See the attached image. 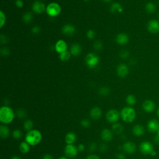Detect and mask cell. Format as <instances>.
Masks as SVG:
<instances>
[{
  "mask_svg": "<svg viewBox=\"0 0 159 159\" xmlns=\"http://www.w3.org/2000/svg\"><path fill=\"white\" fill-rule=\"evenodd\" d=\"M101 139L105 142L111 141L113 138V134L111 131L108 129H104L101 133Z\"/></svg>",
  "mask_w": 159,
  "mask_h": 159,
  "instance_id": "obj_16",
  "label": "cell"
},
{
  "mask_svg": "<svg viewBox=\"0 0 159 159\" xmlns=\"http://www.w3.org/2000/svg\"><path fill=\"white\" fill-rule=\"evenodd\" d=\"M15 4L18 8H22L24 6V3L22 0H16Z\"/></svg>",
  "mask_w": 159,
  "mask_h": 159,
  "instance_id": "obj_40",
  "label": "cell"
},
{
  "mask_svg": "<svg viewBox=\"0 0 159 159\" xmlns=\"http://www.w3.org/2000/svg\"><path fill=\"white\" fill-rule=\"evenodd\" d=\"M75 27L71 24H66L62 28V32L65 35H71L75 32Z\"/></svg>",
  "mask_w": 159,
  "mask_h": 159,
  "instance_id": "obj_20",
  "label": "cell"
},
{
  "mask_svg": "<svg viewBox=\"0 0 159 159\" xmlns=\"http://www.w3.org/2000/svg\"><path fill=\"white\" fill-rule=\"evenodd\" d=\"M112 129L114 133L116 134H121L123 131V127L121 124L114 123V124L112 126Z\"/></svg>",
  "mask_w": 159,
  "mask_h": 159,
  "instance_id": "obj_26",
  "label": "cell"
},
{
  "mask_svg": "<svg viewBox=\"0 0 159 159\" xmlns=\"http://www.w3.org/2000/svg\"><path fill=\"white\" fill-rule=\"evenodd\" d=\"M87 35L88 37V39H93L95 36V32L93 30H89L88 32H87Z\"/></svg>",
  "mask_w": 159,
  "mask_h": 159,
  "instance_id": "obj_37",
  "label": "cell"
},
{
  "mask_svg": "<svg viewBox=\"0 0 159 159\" xmlns=\"http://www.w3.org/2000/svg\"><path fill=\"white\" fill-rule=\"evenodd\" d=\"M11 159H21V158L18 156H13Z\"/></svg>",
  "mask_w": 159,
  "mask_h": 159,
  "instance_id": "obj_49",
  "label": "cell"
},
{
  "mask_svg": "<svg viewBox=\"0 0 159 159\" xmlns=\"http://www.w3.org/2000/svg\"><path fill=\"white\" fill-rule=\"evenodd\" d=\"M24 129L27 131V132L31 131L34 128V123L33 122L30 120V119H27L24 123V125H23Z\"/></svg>",
  "mask_w": 159,
  "mask_h": 159,
  "instance_id": "obj_28",
  "label": "cell"
},
{
  "mask_svg": "<svg viewBox=\"0 0 159 159\" xmlns=\"http://www.w3.org/2000/svg\"><path fill=\"white\" fill-rule=\"evenodd\" d=\"M140 150L144 155H151L153 156L156 154V152L153 150V145L149 142H144L141 143L140 145Z\"/></svg>",
  "mask_w": 159,
  "mask_h": 159,
  "instance_id": "obj_7",
  "label": "cell"
},
{
  "mask_svg": "<svg viewBox=\"0 0 159 159\" xmlns=\"http://www.w3.org/2000/svg\"><path fill=\"white\" fill-rule=\"evenodd\" d=\"M121 117L123 120L128 123H132L136 119V113L134 108L130 106L123 108L120 112Z\"/></svg>",
  "mask_w": 159,
  "mask_h": 159,
  "instance_id": "obj_3",
  "label": "cell"
},
{
  "mask_svg": "<svg viewBox=\"0 0 159 159\" xmlns=\"http://www.w3.org/2000/svg\"><path fill=\"white\" fill-rule=\"evenodd\" d=\"M129 36L125 34V33H121L119 34L116 39V43L119 44V45H125L126 44H128V43L129 42Z\"/></svg>",
  "mask_w": 159,
  "mask_h": 159,
  "instance_id": "obj_13",
  "label": "cell"
},
{
  "mask_svg": "<svg viewBox=\"0 0 159 159\" xmlns=\"http://www.w3.org/2000/svg\"><path fill=\"white\" fill-rule=\"evenodd\" d=\"M126 103L129 106H133L136 103V98L132 95H129L126 98Z\"/></svg>",
  "mask_w": 159,
  "mask_h": 159,
  "instance_id": "obj_30",
  "label": "cell"
},
{
  "mask_svg": "<svg viewBox=\"0 0 159 159\" xmlns=\"http://www.w3.org/2000/svg\"><path fill=\"white\" fill-rule=\"evenodd\" d=\"M55 49L60 54L67 51V44L63 40H59L55 45Z\"/></svg>",
  "mask_w": 159,
  "mask_h": 159,
  "instance_id": "obj_11",
  "label": "cell"
},
{
  "mask_svg": "<svg viewBox=\"0 0 159 159\" xmlns=\"http://www.w3.org/2000/svg\"><path fill=\"white\" fill-rule=\"evenodd\" d=\"M80 124H81V126L85 128H87L90 126V122L87 119H84L83 120H82L80 122Z\"/></svg>",
  "mask_w": 159,
  "mask_h": 159,
  "instance_id": "obj_36",
  "label": "cell"
},
{
  "mask_svg": "<svg viewBox=\"0 0 159 159\" xmlns=\"http://www.w3.org/2000/svg\"><path fill=\"white\" fill-rule=\"evenodd\" d=\"M157 136L159 137V129H158V130L157 131Z\"/></svg>",
  "mask_w": 159,
  "mask_h": 159,
  "instance_id": "obj_52",
  "label": "cell"
},
{
  "mask_svg": "<svg viewBox=\"0 0 159 159\" xmlns=\"http://www.w3.org/2000/svg\"><path fill=\"white\" fill-rule=\"evenodd\" d=\"M142 107L145 112H150L154 111L155 108V104L151 100H145L142 104Z\"/></svg>",
  "mask_w": 159,
  "mask_h": 159,
  "instance_id": "obj_17",
  "label": "cell"
},
{
  "mask_svg": "<svg viewBox=\"0 0 159 159\" xmlns=\"http://www.w3.org/2000/svg\"><path fill=\"white\" fill-rule=\"evenodd\" d=\"M102 116V111L99 107H94L90 111V116L94 120H98Z\"/></svg>",
  "mask_w": 159,
  "mask_h": 159,
  "instance_id": "obj_15",
  "label": "cell"
},
{
  "mask_svg": "<svg viewBox=\"0 0 159 159\" xmlns=\"http://www.w3.org/2000/svg\"><path fill=\"white\" fill-rule=\"evenodd\" d=\"M82 52V47L78 44H73L70 48V53L74 56H77Z\"/></svg>",
  "mask_w": 159,
  "mask_h": 159,
  "instance_id": "obj_22",
  "label": "cell"
},
{
  "mask_svg": "<svg viewBox=\"0 0 159 159\" xmlns=\"http://www.w3.org/2000/svg\"><path fill=\"white\" fill-rule=\"evenodd\" d=\"M106 149H107V146L106 145V144H102L100 146V150L102 152H104V151H106Z\"/></svg>",
  "mask_w": 159,
  "mask_h": 159,
  "instance_id": "obj_47",
  "label": "cell"
},
{
  "mask_svg": "<svg viewBox=\"0 0 159 159\" xmlns=\"http://www.w3.org/2000/svg\"><path fill=\"white\" fill-rule=\"evenodd\" d=\"M116 159H126V157L124 154L123 153H118L116 155Z\"/></svg>",
  "mask_w": 159,
  "mask_h": 159,
  "instance_id": "obj_44",
  "label": "cell"
},
{
  "mask_svg": "<svg viewBox=\"0 0 159 159\" xmlns=\"http://www.w3.org/2000/svg\"><path fill=\"white\" fill-rule=\"evenodd\" d=\"M22 132L19 129H16L13 132V137H14V139L16 140L19 139L22 137Z\"/></svg>",
  "mask_w": 159,
  "mask_h": 159,
  "instance_id": "obj_34",
  "label": "cell"
},
{
  "mask_svg": "<svg viewBox=\"0 0 159 159\" xmlns=\"http://www.w3.org/2000/svg\"><path fill=\"white\" fill-rule=\"evenodd\" d=\"M145 10L148 13L153 14L156 11V6L153 3L149 2L145 5Z\"/></svg>",
  "mask_w": 159,
  "mask_h": 159,
  "instance_id": "obj_27",
  "label": "cell"
},
{
  "mask_svg": "<svg viewBox=\"0 0 159 159\" xmlns=\"http://www.w3.org/2000/svg\"><path fill=\"white\" fill-rule=\"evenodd\" d=\"M147 29L152 34H157L159 32V21L156 19L150 20L147 24Z\"/></svg>",
  "mask_w": 159,
  "mask_h": 159,
  "instance_id": "obj_9",
  "label": "cell"
},
{
  "mask_svg": "<svg viewBox=\"0 0 159 159\" xmlns=\"http://www.w3.org/2000/svg\"><path fill=\"white\" fill-rule=\"evenodd\" d=\"M77 148L79 152H83L85 150V145L83 144H80L78 145Z\"/></svg>",
  "mask_w": 159,
  "mask_h": 159,
  "instance_id": "obj_43",
  "label": "cell"
},
{
  "mask_svg": "<svg viewBox=\"0 0 159 159\" xmlns=\"http://www.w3.org/2000/svg\"><path fill=\"white\" fill-rule=\"evenodd\" d=\"M16 115L18 116V117L20 119H23L24 117H26L27 116V112L26 111L25 109H19L17 111H16Z\"/></svg>",
  "mask_w": 159,
  "mask_h": 159,
  "instance_id": "obj_32",
  "label": "cell"
},
{
  "mask_svg": "<svg viewBox=\"0 0 159 159\" xmlns=\"http://www.w3.org/2000/svg\"><path fill=\"white\" fill-rule=\"evenodd\" d=\"M42 159H54V157H53L52 155H51V154L47 153V154H45V155L43 157V158H42Z\"/></svg>",
  "mask_w": 159,
  "mask_h": 159,
  "instance_id": "obj_46",
  "label": "cell"
},
{
  "mask_svg": "<svg viewBox=\"0 0 159 159\" xmlns=\"http://www.w3.org/2000/svg\"><path fill=\"white\" fill-rule=\"evenodd\" d=\"M103 47V45H102V43L100 41H96L95 43L94 44V48L97 50V51H99L100 49H101Z\"/></svg>",
  "mask_w": 159,
  "mask_h": 159,
  "instance_id": "obj_39",
  "label": "cell"
},
{
  "mask_svg": "<svg viewBox=\"0 0 159 159\" xmlns=\"http://www.w3.org/2000/svg\"><path fill=\"white\" fill-rule=\"evenodd\" d=\"M99 93L101 95H103V96H107L110 93V90L107 87H102L99 90Z\"/></svg>",
  "mask_w": 159,
  "mask_h": 159,
  "instance_id": "obj_35",
  "label": "cell"
},
{
  "mask_svg": "<svg viewBox=\"0 0 159 159\" xmlns=\"http://www.w3.org/2000/svg\"><path fill=\"white\" fill-rule=\"evenodd\" d=\"M70 57H71V53L68 51L61 53L59 55L60 59L63 62H66V61L70 59Z\"/></svg>",
  "mask_w": 159,
  "mask_h": 159,
  "instance_id": "obj_29",
  "label": "cell"
},
{
  "mask_svg": "<svg viewBox=\"0 0 159 159\" xmlns=\"http://www.w3.org/2000/svg\"><path fill=\"white\" fill-rule=\"evenodd\" d=\"M43 139L42 133L37 129H32L27 132L25 141L31 146H35L41 143Z\"/></svg>",
  "mask_w": 159,
  "mask_h": 159,
  "instance_id": "obj_2",
  "label": "cell"
},
{
  "mask_svg": "<svg viewBox=\"0 0 159 159\" xmlns=\"http://www.w3.org/2000/svg\"><path fill=\"white\" fill-rule=\"evenodd\" d=\"M1 52H2V54H3L4 52H5V55H7V54H9V52H10L9 50L7 49L6 48H3V49H2L1 50Z\"/></svg>",
  "mask_w": 159,
  "mask_h": 159,
  "instance_id": "obj_48",
  "label": "cell"
},
{
  "mask_svg": "<svg viewBox=\"0 0 159 159\" xmlns=\"http://www.w3.org/2000/svg\"><path fill=\"white\" fill-rule=\"evenodd\" d=\"M46 13L51 17H56L61 13V7L57 3H51L46 7Z\"/></svg>",
  "mask_w": 159,
  "mask_h": 159,
  "instance_id": "obj_4",
  "label": "cell"
},
{
  "mask_svg": "<svg viewBox=\"0 0 159 159\" xmlns=\"http://www.w3.org/2000/svg\"><path fill=\"white\" fill-rule=\"evenodd\" d=\"M77 147L73 144H67L65 148V153L68 158H74L78 153Z\"/></svg>",
  "mask_w": 159,
  "mask_h": 159,
  "instance_id": "obj_8",
  "label": "cell"
},
{
  "mask_svg": "<svg viewBox=\"0 0 159 159\" xmlns=\"http://www.w3.org/2000/svg\"><path fill=\"white\" fill-rule=\"evenodd\" d=\"M102 1H103L104 2H109L111 1V0H102Z\"/></svg>",
  "mask_w": 159,
  "mask_h": 159,
  "instance_id": "obj_51",
  "label": "cell"
},
{
  "mask_svg": "<svg viewBox=\"0 0 159 159\" xmlns=\"http://www.w3.org/2000/svg\"><path fill=\"white\" fill-rule=\"evenodd\" d=\"M15 117V114L12 108L3 106L0 108V121L3 124L11 123Z\"/></svg>",
  "mask_w": 159,
  "mask_h": 159,
  "instance_id": "obj_1",
  "label": "cell"
},
{
  "mask_svg": "<svg viewBox=\"0 0 159 159\" xmlns=\"http://www.w3.org/2000/svg\"><path fill=\"white\" fill-rule=\"evenodd\" d=\"M121 117V114L116 109H110L106 113V119L109 123H116Z\"/></svg>",
  "mask_w": 159,
  "mask_h": 159,
  "instance_id": "obj_6",
  "label": "cell"
},
{
  "mask_svg": "<svg viewBox=\"0 0 159 159\" xmlns=\"http://www.w3.org/2000/svg\"><path fill=\"white\" fill-rule=\"evenodd\" d=\"M129 53L128 51H126V50H124V51H122L120 53V56L122 59H126L129 57Z\"/></svg>",
  "mask_w": 159,
  "mask_h": 159,
  "instance_id": "obj_38",
  "label": "cell"
},
{
  "mask_svg": "<svg viewBox=\"0 0 159 159\" xmlns=\"http://www.w3.org/2000/svg\"><path fill=\"white\" fill-rule=\"evenodd\" d=\"M86 159H100V158L96 155L92 154V155H88Z\"/></svg>",
  "mask_w": 159,
  "mask_h": 159,
  "instance_id": "obj_42",
  "label": "cell"
},
{
  "mask_svg": "<svg viewBox=\"0 0 159 159\" xmlns=\"http://www.w3.org/2000/svg\"><path fill=\"white\" fill-rule=\"evenodd\" d=\"M117 73L118 76L121 78H124L129 73V68L126 64L121 63L118 65L117 68Z\"/></svg>",
  "mask_w": 159,
  "mask_h": 159,
  "instance_id": "obj_12",
  "label": "cell"
},
{
  "mask_svg": "<svg viewBox=\"0 0 159 159\" xmlns=\"http://www.w3.org/2000/svg\"><path fill=\"white\" fill-rule=\"evenodd\" d=\"M123 149L128 153H133L136 150V145L134 142H127L123 145Z\"/></svg>",
  "mask_w": 159,
  "mask_h": 159,
  "instance_id": "obj_14",
  "label": "cell"
},
{
  "mask_svg": "<svg viewBox=\"0 0 159 159\" xmlns=\"http://www.w3.org/2000/svg\"><path fill=\"white\" fill-rule=\"evenodd\" d=\"M148 129L150 132H157V131L159 129V123L155 119H152V120L150 121L147 125Z\"/></svg>",
  "mask_w": 159,
  "mask_h": 159,
  "instance_id": "obj_19",
  "label": "cell"
},
{
  "mask_svg": "<svg viewBox=\"0 0 159 159\" xmlns=\"http://www.w3.org/2000/svg\"><path fill=\"white\" fill-rule=\"evenodd\" d=\"M58 159H69L68 158H67V157H60V158H59Z\"/></svg>",
  "mask_w": 159,
  "mask_h": 159,
  "instance_id": "obj_50",
  "label": "cell"
},
{
  "mask_svg": "<svg viewBox=\"0 0 159 159\" xmlns=\"http://www.w3.org/2000/svg\"><path fill=\"white\" fill-rule=\"evenodd\" d=\"M6 23V16L5 14L1 11H0V27L2 28Z\"/></svg>",
  "mask_w": 159,
  "mask_h": 159,
  "instance_id": "obj_33",
  "label": "cell"
},
{
  "mask_svg": "<svg viewBox=\"0 0 159 159\" xmlns=\"http://www.w3.org/2000/svg\"><path fill=\"white\" fill-rule=\"evenodd\" d=\"M10 130L6 124H2L0 126V136L2 139H5L10 136Z\"/></svg>",
  "mask_w": 159,
  "mask_h": 159,
  "instance_id": "obj_18",
  "label": "cell"
},
{
  "mask_svg": "<svg viewBox=\"0 0 159 159\" xmlns=\"http://www.w3.org/2000/svg\"><path fill=\"white\" fill-rule=\"evenodd\" d=\"M40 30H41V29H40V27L39 26H34V27H33V28L32 29V32L33 34H37L39 32Z\"/></svg>",
  "mask_w": 159,
  "mask_h": 159,
  "instance_id": "obj_41",
  "label": "cell"
},
{
  "mask_svg": "<svg viewBox=\"0 0 159 159\" xmlns=\"http://www.w3.org/2000/svg\"><path fill=\"white\" fill-rule=\"evenodd\" d=\"M157 114H158V117H159V108H158V111H157Z\"/></svg>",
  "mask_w": 159,
  "mask_h": 159,
  "instance_id": "obj_53",
  "label": "cell"
},
{
  "mask_svg": "<svg viewBox=\"0 0 159 159\" xmlns=\"http://www.w3.org/2000/svg\"><path fill=\"white\" fill-rule=\"evenodd\" d=\"M31 149V145L26 141L22 142L19 145V150L22 153H27Z\"/></svg>",
  "mask_w": 159,
  "mask_h": 159,
  "instance_id": "obj_25",
  "label": "cell"
},
{
  "mask_svg": "<svg viewBox=\"0 0 159 159\" xmlns=\"http://www.w3.org/2000/svg\"><path fill=\"white\" fill-rule=\"evenodd\" d=\"M96 149V145L95 143H92L90 145V151H94Z\"/></svg>",
  "mask_w": 159,
  "mask_h": 159,
  "instance_id": "obj_45",
  "label": "cell"
},
{
  "mask_svg": "<svg viewBox=\"0 0 159 159\" xmlns=\"http://www.w3.org/2000/svg\"><path fill=\"white\" fill-rule=\"evenodd\" d=\"M144 128L143 126H142L141 125L139 124H137L136 126H134L133 129H132V132L133 134L136 136H141L144 134Z\"/></svg>",
  "mask_w": 159,
  "mask_h": 159,
  "instance_id": "obj_24",
  "label": "cell"
},
{
  "mask_svg": "<svg viewBox=\"0 0 159 159\" xmlns=\"http://www.w3.org/2000/svg\"><path fill=\"white\" fill-rule=\"evenodd\" d=\"M32 10L37 14H42L46 11V6L44 3L36 1L32 5Z\"/></svg>",
  "mask_w": 159,
  "mask_h": 159,
  "instance_id": "obj_10",
  "label": "cell"
},
{
  "mask_svg": "<svg viewBox=\"0 0 159 159\" xmlns=\"http://www.w3.org/2000/svg\"><path fill=\"white\" fill-rule=\"evenodd\" d=\"M110 11L112 13H121L123 11V8L121 4L116 2V3H114L111 5L110 8Z\"/></svg>",
  "mask_w": 159,
  "mask_h": 159,
  "instance_id": "obj_23",
  "label": "cell"
},
{
  "mask_svg": "<svg viewBox=\"0 0 159 159\" xmlns=\"http://www.w3.org/2000/svg\"><path fill=\"white\" fill-rule=\"evenodd\" d=\"M86 63L90 68H95L99 63V57L93 53H89L86 57Z\"/></svg>",
  "mask_w": 159,
  "mask_h": 159,
  "instance_id": "obj_5",
  "label": "cell"
},
{
  "mask_svg": "<svg viewBox=\"0 0 159 159\" xmlns=\"http://www.w3.org/2000/svg\"><path fill=\"white\" fill-rule=\"evenodd\" d=\"M32 14L30 12H26L25 14H24L22 19L24 22H25L26 23H29L31 22L32 19Z\"/></svg>",
  "mask_w": 159,
  "mask_h": 159,
  "instance_id": "obj_31",
  "label": "cell"
},
{
  "mask_svg": "<svg viewBox=\"0 0 159 159\" xmlns=\"http://www.w3.org/2000/svg\"><path fill=\"white\" fill-rule=\"evenodd\" d=\"M76 141V136L74 132H68L65 137V141L67 144H73Z\"/></svg>",
  "mask_w": 159,
  "mask_h": 159,
  "instance_id": "obj_21",
  "label": "cell"
}]
</instances>
